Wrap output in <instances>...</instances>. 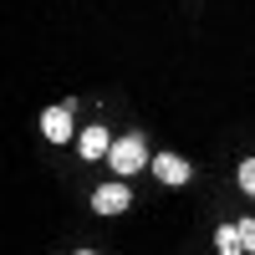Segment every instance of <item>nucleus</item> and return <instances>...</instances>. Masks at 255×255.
<instances>
[{"label":"nucleus","mask_w":255,"mask_h":255,"mask_svg":"<svg viewBox=\"0 0 255 255\" xmlns=\"http://www.w3.org/2000/svg\"><path fill=\"white\" fill-rule=\"evenodd\" d=\"M108 163H113V174H138L143 163H153L148 158V148H143V133H123V138H113V153H108Z\"/></svg>","instance_id":"obj_1"},{"label":"nucleus","mask_w":255,"mask_h":255,"mask_svg":"<svg viewBox=\"0 0 255 255\" xmlns=\"http://www.w3.org/2000/svg\"><path fill=\"white\" fill-rule=\"evenodd\" d=\"M77 153L87 158V163H97V158H108L113 153V133L102 123H92V128H82V138H77Z\"/></svg>","instance_id":"obj_2"},{"label":"nucleus","mask_w":255,"mask_h":255,"mask_svg":"<svg viewBox=\"0 0 255 255\" xmlns=\"http://www.w3.org/2000/svg\"><path fill=\"white\" fill-rule=\"evenodd\" d=\"M153 179L158 184H189V179H194V163L179 158V153H158L153 158Z\"/></svg>","instance_id":"obj_3"},{"label":"nucleus","mask_w":255,"mask_h":255,"mask_svg":"<svg viewBox=\"0 0 255 255\" xmlns=\"http://www.w3.org/2000/svg\"><path fill=\"white\" fill-rule=\"evenodd\" d=\"M72 108H77V102H61V108H46V113H41V133H46L51 143H67V138H72Z\"/></svg>","instance_id":"obj_4"},{"label":"nucleus","mask_w":255,"mask_h":255,"mask_svg":"<svg viewBox=\"0 0 255 255\" xmlns=\"http://www.w3.org/2000/svg\"><path fill=\"white\" fill-rule=\"evenodd\" d=\"M133 204V194H128V184H102L92 194V209L97 215H123V209Z\"/></svg>","instance_id":"obj_5"},{"label":"nucleus","mask_w":255,"mask_h":255,"mask_svg":"<svg viewBox=\"0 0 255 255\" xmlns=\"http://www.w3.org/2000/svg\"><path fill=\"white\" fill-rule=\"evenodd\" d=\"M215 250H220V255H235V250H245V240H240V225H220V230H215Z\"/></svg>","instance_id":"obj_6"},{"label":"nucleus","mask_w":255,"mask_h":255,"mask_svg":"<svg viewBox=\"0 0 255 255\" xmlns=\"http://www.w3.org/2000/svg\"><path fill=\"white\" fill-rule=\"evenodd\" d=\"M235 184H240L245 194L255 199V158H240V168H235Z\"/></svg>","instance_id":"obj_7"},{"label":"nucleus","mask_w":255,"mask_h":255,"mask_svg":"<svg viewBox=\"0 0 255 255\" xmlns=\"http://www.w3.org/2000/svg\"><path fill=\"white\" fill-rule=\"evenodd\" d=\"M235 225H240V240H245V250L255 255V220H235Z\"/></svg>","instance_id":"obj_8"}]
</instances>
